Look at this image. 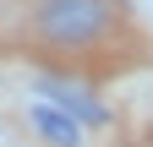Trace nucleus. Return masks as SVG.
Wrapping results in <instances>:
<instances>
[{"instance_id":"2","label":"nucleus","mask_w":153,"mask_h":147,"mask_svg":"<svg viewBox=\"0 0 153 147\" xmlns=\"http://www.w3.org/2000/svg\"><path fill=\"white\" fill-rule=\"evenodd\" d=\"M33 98H44V104H55V109H66V115H76L88 131L109 125V109H104V98L93 93L88 82H71V76H38V82H33Z\"/></svg>"},{"instance_id":"1","label":"nucleus","mask_w":153,"mask_h":147,"mask_svg":"<svg viewBox=\"0 0 153 147\" xmlns=\"http://www.w3.org/2000/svg\"><path fill=\"white\" fill-rule=\"evenodd\" d=\"M109 16H115L109 0H38L33 27H38V38H49L60 49H82L109 33Z\"/></svg>"},{"instance_id":"3","label":"nucleus","mask_w":153,"mask_h":147,"mask_svg":"<svg viewBox=\"0 0 153 147\" xmlns=\"http://www.w3.org/2000/svg\"><path fill=\"white\" fill-rule=\"evenodd\" d=\"M27 125H33L49 147H82V142H88V125L76 120V115H66V109L44 104V98H27Z\"/></svg>"}]
</instances>
